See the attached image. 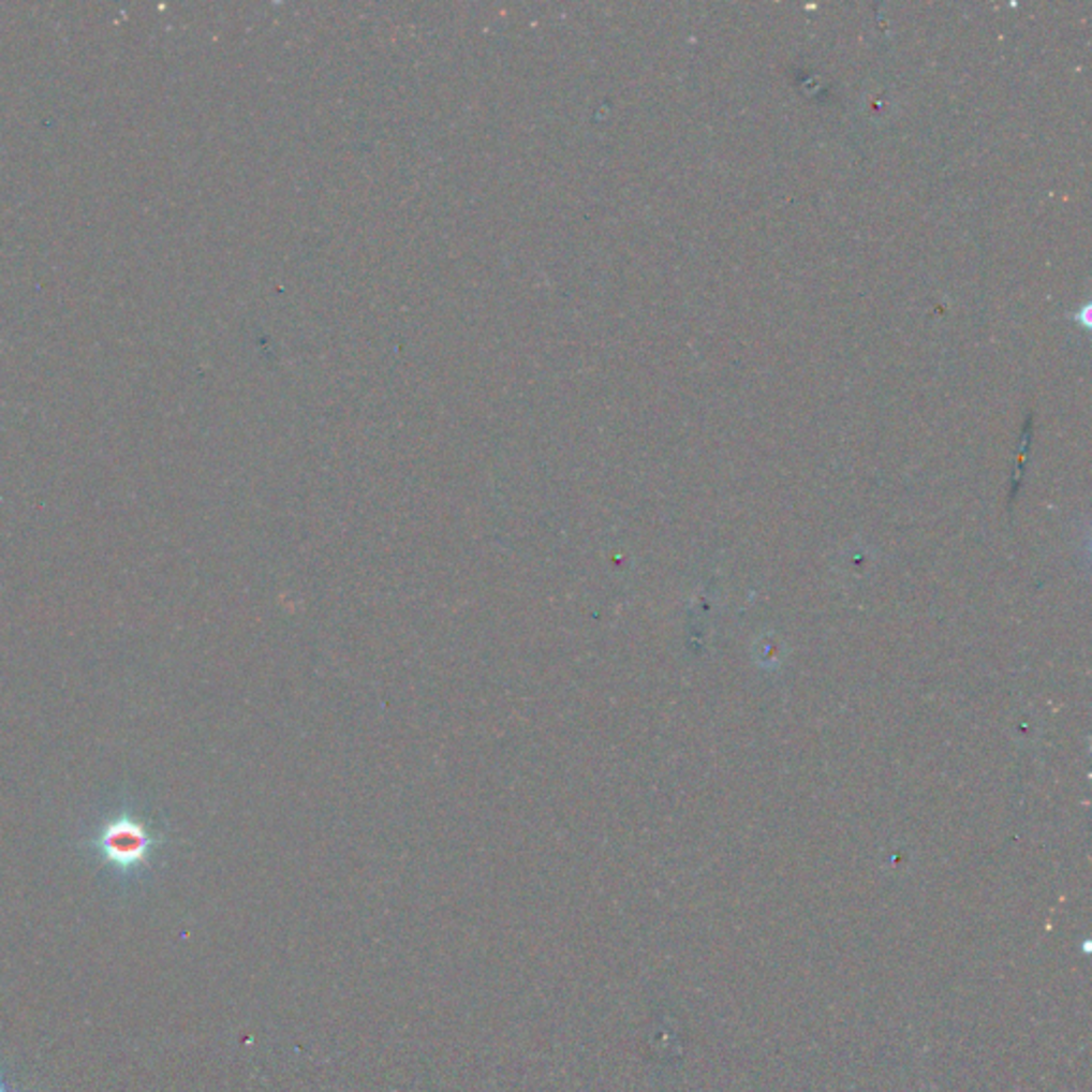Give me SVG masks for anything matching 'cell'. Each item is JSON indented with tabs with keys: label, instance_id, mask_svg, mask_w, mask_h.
<instances>
[{
	"label": "cell",
	"instance_id": "6da1fadb",
	"mask_svg": "<svg viewBox=\"0 0 1092 1092\" xmlns=\"http://www.w3.org/2000/svg\"><path fill=\"white\" fill-rule=\"evenodd\" d=\"M88 845L118 875H135L150 865L161 837L139 815L120 811L97 830Z\"/></svg>",
	"mask_w": 1092,
	"mask_h": 1092
},
{
	"label": "cell",
	"instance_id": "7a4b0ae2",
	"mask_svg": "<svg viewBox=\"0 0 1092 1092\" xmlns=\"http://www.w3.org/2000/svg\"><path fill=\"white\" fill-rule=\"evenodd\" d=\"M0 1092H17V1091H15V1089H13V1087H11V1084H9L6 1080H4V1076H0Z\"/></svg>",
	"mask_w": 1092,
	"mask_h": 1092
}]
</instances>
